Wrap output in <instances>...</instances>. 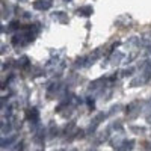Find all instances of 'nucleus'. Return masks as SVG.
Returning a JSON list of instances; mask_svg holds the SVG:
<instances>
[{
    "label": "nucleus",
    "mask_w": 151,
    "mask_h": 151,
    "mask_svg": "<svg viewBox=\"0 0 151 151\" xmlns=\"http://www.w3.org/2000/svg\"><path fill=\"white\" fill-rule=\"evenodd\" d=\"M17 65L21 67V68L27 67V65H29V58H27V56H21V58L18 59V62H17Z\"/></svg>",
    "instance_id": "nucleus-8"
},
{
    "label": "nucleus",
    "mask_w": 151,
    "mask_h": 151,
    "mask_svg": "<svg viewBox=\"0 0 151 151\" xmlns=\"http://www.w3.org/2000/svg\"><path fill=\"white\" fill-rule=\"evenodd\" d=\"M92 6H82V8H79L77 11V15H80V17H91V14H92Z\"/></svg>",
    "instance_id": "nucleus-4"
},
{
    "label": "nucleus",
    "mask_w": 151,
    "mask_h": 151,
    "mask_svg": "<svg viewBox=\"0 0 151 151\" xmlns=\"http://www.w3.org/2000/svg\"><path fill=\"white\" fill-rule=\"evenodd\" d=\"M147 148H148V150H151V142H148V144H147Z\"/></svg>",
    "instance_id": "nucleus-14"
},
{
    "label": "nucleus",
    "mask_w": 151,
    "mask_h": 151,
    "mask_svg": "<svg viewBox=\"0 0 151 151\" xmlns=\"http://www.w3.org/2000/svg\"><path fill=\"white\" fill-rule=\"evenodd\" d=\"M55 20H58L59 23H62V24H67L68 23V17H67V14H64V12H55V14L52 15Z\"/></svg>",
    "instance_id": "nucleus-5"
},
{
    "label": "nucleus",
    "mask_w": 151,
    "mask_h": 151,
    "mask_svg": "<svg viewBox=\"0 0 151 151\" xmlns=\"http://www.w3.org/2000/svg\"><path fill=\"white\" fill-rule=\"evenodd\" d=\"M132 73H133V68H125V70L121 71V76L125 77V76H132Z\"/></svg>",
    "instance_id": "nucleus-12"
},
{
    "label": "nucleus",
    "mask_w": 151,
    "mask_h": 151,
    "mask_svg": "<svg viewBox=\"0 0 151 151\" xmlns=\"http://www.w3.org/2000/svg\"><path fill=\"white\" fill-rule=\"evenodd\" d=\"M20 29V23L18 21H12L9 24V30H18Z\"/></svg>",
    "instance_id": "nucleus-10"
},
{
    "label": "nucleus",
    "mask_w": 151,
    "mask_h": 151,
    "mask_svg": "<svg viewBox=\"0 0 151 151\" xmlns=\"http://www.w3.org/2000/svg\"><path fill=\"white\" fill-rule=\"evenodd\" d=\"M103 118H104L103 113H100V115H97V116L92 119V122H91V125H89V129H88V132H89V133H94V132H95V129L100 125V122H101V119H103Z\"/></svg>",
    "instance_id": "nucleus-3"
},
{
    "label": "nucleus",
    "mask_w": 151,
    "mask_h": 151,
    "mask_svg": "<svg viewBox=\"0 0 151 151\" xmlns=\"http://www.w3.org/2000/svg\"><path fill=\"white\" fill-rule=\"evenodd\" d=\"M110 59H112V64H118V62H119L118 59H122V53H119V52H116V53H115V55H113V56H112Z\"/></svg>",
    "instance_id": "nucleus-9"
},
{
    "label": "nucleus",
    "mask_w": 151,
    "mask_h": 151,
    "mask_svg": "<svg viewBox=\"0 0 151 151\" xmlns=\"http://www.w3.org/2000/svg\"><path fill=\"white\" fill-rule=\"evenodd\" d=\"M130 130H132V132H136L137 134H142V133L145 132V129H144V127H134V125H132Z\"/></svg>",
    "instance_id": "nucleus-11"
},
{
    "label": "nucleus",
    "mask_w": 151,
    "mask_h": 151,
    "mask_svg": "<svg viewBox=\"0 0 151 151\" xmlns=\"http://www.w3.org/2000/svg\"><path fill=\"white\" fill-rule=\"evenodd\" d=\"M64 2H71V0H64Z\"/></svg>",
    "instance_id": "nucleus-15"
},
{
    "label": "nucleus",
    "mask_w": 151,
    "mask_h": 151,
    "mask_svg": "<svg viewBox=\"0 0 151 151\" xmlns=\"http://www.w3.org/2000/svg\"><path fill=\"white\" fill-rule=\"evenodd\" d=\"M50 6H52V3L48 0H35L33 2V8L38 11H47V9H50Z\"/></svg>",
    "instance_id": "nucleus-1"
},
{
    "label": "nucleus",
    "mask_w": 151,
    "mask_h": 151,
    "mask_svg": "<svg viewBox=\"0 0 151 151\" xmlns=\"http://www.w3.org/2000/svg\"><path fill=\"white\" fill-rule=\"evenodd\" d=\"M27 119H29L30 122L36 124L38 121H40V112H38L35 107H30V109L27 110Z\"/></svg>",
    "instance_id": "nucleus-2"
},
{
    "label": "nucleus",
    "mask_w": 151,
    "mask_h": 151,
    "mask_svg": "<svg viewBox=\"0 0 151 151\" xmlns=\"http://www.w3.org/2000/svg\"><path fill=\"white\" fill-rule=\"evenodd\" d=\"M15 142V136H11V137H2V148H9L11 144Z\"/></svg>",
    "instance_id": "nucleus-6"
},
{
    "label": "nucleus",
    "mask_w": 151,
    "mask_h": 151,
    "mask_svg": "<svg viewBox=\"0 0 151 151\" xmlns=\"http://www.w3.org/2000/svg\"><path fill=\"white\" fill-rule=\"evenodd\" d=\"M133 145H134L133 141H124V144H122L118 150H119V151H124V150H133Z\"/></svg>",
    "instance_id": "nucleus-7"
},
{
    "label": "nucleus",
    "mask_w": 151,
    "mask_h": 151,
    "mask_svg": "<svg viewBox=\"0 0 151 151\" xmlns=\"http://www.w3.org/2000/svg\"><path fill=\"white\" fill-rule=\"evenodd\" d=\"M147 52H148V53H151V44H150V45L147 47Z\"/></svg>",
    "instance_id": "nucleus-13"
}]
</instances>
